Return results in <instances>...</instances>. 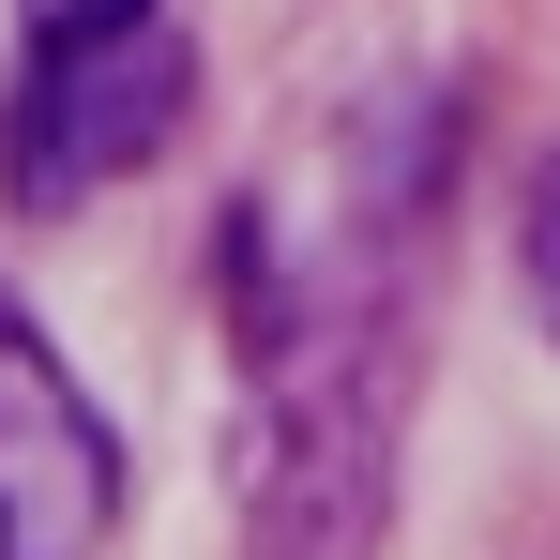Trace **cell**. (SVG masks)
I'll return each instance as SVG.
<instances>
[{
    "label": "cell",
    "instance_id": "obj_2",
    "mask_svg": "<svg viewBox=\"0 0 560 560\" xmlns=\"http://www.w3.org/2000/svg\"><path fill=\"white\" fill-rule=\"evenodd\" d=\"M121 530V440L77 364L0 303V560H92Z\"/></svg>",
    "mask_w": 560,
    "mask_h": 560
},
{
    "label": "cell",
    "instance_id": "obj_3",
    "mask_svg": "<svg viewBox=\"0 0 560 560\" xmlns=\"http://www.w3.org/2000/svg\"><path fill=\"white\" fill-rule=\"evenodd\" d=\"M530 318L560 334V152L530 167Z\"/></svg>",
    "mask_w": 560,
    "mask_h": 560
},
{
    "label": "cell",
    "instance_id": "obj_4",
    "mask_svg": "<svg viewBox=\"0 0 560 560\" xmlns=\"http://www.w3.org/2000/svg\"><path fill=\"white\" fill-rule=\"evenodd\" d=\"M61 15H121V0H31V31H61Z\"/></svg>",
    "mask_w": 560,
    "mask_h": 560
},
{
    "label": "cell",
    "instance_id": "obj_1",
    "mask_svg": "<svg viewBox=\"0 0 560 560\" xmlns=\"http://www.w3.org/2000/svg\"><path fill=\"white\" fill-rule=\"evenodd\" d=\"M197 121V31L121 0V15H61L31 31V77L0 106V197L15 212H77V197L137 183Z\"/></svg>",
    "mask_w": 560,
    "mask_h": 560
}]
</instances>
